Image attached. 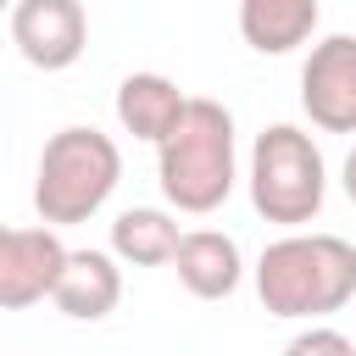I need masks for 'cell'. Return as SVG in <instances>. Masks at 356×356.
<instances>
[{
    "mask_svg": "<svg viewBox=\"0 0 356 356\" xmlns=\"http://www.w3.org/2000/svg\"><path fill=\"white\" fill-rule=\"evenodd\" d=\"M256 295L284 323H323L356 300V245L339 234H284L256 256Z\"/></svg>",
    "mask_w": 356,
    "mask_h": 356,
    "instance_id": "obj_1",
    "label": "cell"
},
{
    "mask_svg": "<svg viewBox=\"0 0 356 356\" xmlns=\"http://www.w3.org/2000/svg\"><path fill=\"white\" fill-rule=\"evenodd\" d=\"M156 178L172 211L206 217L234 195L239 178V139H234V111L211 95H189L184 122L156 145Z\"/></svg>",
    "mask_w": 356,
    "mask_h": 356,
    "instance_id": "obj_2",
    "label": "cell"
},
{
    "mask_svg": "<svg viewBox=\"0 0 356 356\" xmlns=\"http://www.w3.org/2000/svg\"><path fill=\"white\" fill-rule=\"evenodd\" d=\"M122 184V150L111 134L100 128H56L39 150V172H33V211L44 228H72L89 222Z\"/></svg>",
    "mask_w": 356,
    "mask_h": 356,
    "instance_id": "obj_3",
    "label": "cell"
},
{
    "mask_svg": "<svg viewBox=\"0 0 356 356\" xmlns=\"http://www.w3.org/2000/svg\"><path fill=\"white\" fill-rule=\"evenodd\" d=\"M250 206L256 217L300 234V222H312L328 200V167H323V150L306 128L295 122H273L256 134L250 145Z\"/></svg>",
    "mask_w": 356,
    "mask_h": 356,
    "instance_id": "obj_4",
    "label": "cell"
},
{
    "mask_svg": "<svg viewBox=\"0 0 356 356\" xmlns=\"http://www.w3.org/2000/svg\"><path fill=\"white\" fill-rule=\"evenodd\" d=\"M300 111L323 134H356V33H328L300 61Z\"/></svg>",
    "mask_w": 356,
    "mask_h": 356,
    "instance_id": "obj_5",
    "label": "cell"
},
{
    "mask_svg": "<svg viewBox=\"0 0 356 356\" xmlns=\"http://www.w3.org/2000/svg\"><path fill=\"white\" fill-rule=\"evenodd\" d=\"M67 245L56 228H6L0 234V306L28 312L39 300H56V284L67 273Z\"/></svg>",
    "mask_w": 356,
    "mask_h": 356,
    "instance_id": "obj_6",
    "label": "cell"
},
{
    "mask_svg": "<svg viewBox=\"0 0 356 356\" xmlns=\"http://www.w3.org/2000/svg\"><path fill=\"white\" fill-rule=\"evenodd\" d=\"M11 44L28 67L61 72L89 44V11L78 0H17L11 6Z\"/></svg>",
    "mask_w": 356,
    "mask_h": 356,
    "instance_id": "obj_7",
    "label": "cell"
},
{
    "mask_svg": "<svg viewBox=\"0 0 356 356\" xmlns=\"http://www.w3.org/2000/svg\"><path fill=\"white\" fill-rule=\"evenodd\" d=\"M178 284L195 295V300H228L239 284H245V256H239V239L222 234V228H189L178 256Z\"/></svg>",
    "mask_w": 356,
    "mask_h": 356,
    "instance_id": "obj_8",
    "label": "cell"
},
{
    "mask_svg": "<svg viewBox=\"0 0 356 356\" xmlns=\"http://www.w3.org/2000/svg\"><path fill=\"white\" fill-rule=\"evenodd\" d=\"M189 111V95L167 78V72H128L117 83V122L145 139V145H161Z\"/></svg>",
    "mask_w": 356,
    "mask_h": 356,
    "instance_id": "obj_9",
    "label": "cell"
},
{
    "mask_svg": "<svg viewBox=\"0 0 356 356\" xmlns=\"http://www.w3.org/2000/svg\"><path fill=\"white\" fill-rule=\"evenodd\" d=\"M122 300V267L111 250H72L67 273L56 284V312L72 323H100Z\"/></svg>",
    "mask_w": 356,
    "mask_h": 356,
    "instance_id": "obj_10",
    "label": "cell"
},
{
    "mask_svg": "<svg viewBox=\"0 0 356 356\" xmlns=\"http://www.w3.org/2000/svg\"><path fill=\"white\" fill-rule=\"evenodd\" d=\"M323 11L317 0H245L239 6V33L256 56H289L317 33Z\"/></svg>",
    "mask_w": 356,
    "mask_h": 356,
    "instance_id": "obj_11",
    "label": "cell"
},
{
    "mask_svg": "<svg viewBox=\"0 0 356 356\" xmlns=\"http://www.w3.org/2000/svg\"><path fill=\"white\" fill-rule=\"evenodd\" d=\"M178 245H184V234L172 222V211H161V206H128L111 222V256L128 267H167L178 256Z\"/></svg>",
    "mask_w": 356,
    "mask_h": 356,
    "instance_id": "obj_12",
    "label": "cell"
},
{
    "mask_svg": "<svg viewBox=\"0 0 356 356\" xmlns=\"http://www.w3.org/2000/svg\"><path fill=\"white\" fill-rule=\"evenodd\" d=\"M278 356H356V339L350 334H339L334 323H306Z\"/></svg>",
    "mask_w": 356,
    "mask_h": 356,
    "instance_id": "obj_13",
    "label": "cell"
},
{
    "mask_svg": "<svg viewBox=\"0 0 356 356\" xmlns=\"http://www.w3.org/2000/svg\"><path fill=\"white\" fill-rule=\"evenodd\" d=\"M339 184H345V200L356 206V150L345 156V167H339Z\"/></svg>",
    "mask_w": 356,
    "mask_h": 356,
    "instance_id": "obj_14",
    "label": "cell"
}]
</instances>
